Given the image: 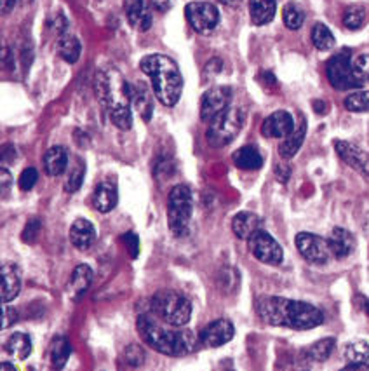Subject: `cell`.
Masks as SVG:
<instances>
[{
    "instance_id": "f35d334b",
    "label": "cell",
    "mask_w": 369,
    "mask_h": 371,
    "mask_svg": "<svg viewBox=\"0 0 369 371\" xmlns=\"http://www.w3.org/2000/svg\"><path fill=\"white\" fill-rule=\"evenodd\" d=\"M37 180H39V173H37L35 168H26L25 171L22 173V176H19V189L25 190V192H28V190H32L33 187H35Z\"/></svg>"
},
{
    "instance_id": "d6a6232c",
    "label": "cell",
    "mask_w": 369,
    "mask_h": 371,
    "mask_svg": "<svg viewBox=\"0 0 369 371\" xmlns=\"http://www.w3.org/2000/svg\"><path fill=\"white\" fill-rule=\"evenodd\" d=\"M334 345H336V340L334 338H323L319 340V342L314 343V345L307 350V354H309V357L312 361L323 363V361H326L327 357L333 354Z\"/></svg>"
},
{
    "instance_id": "60d3db41",
    "label": "cell",
    "mask_w": 369,
    "mask_h": 371,
    "mask_svg": "<svg viewBox=\"0 0 369 371\" xmlns=\"http://www.w3.org/2000/svg\"><path fill=\"white\" fill-rule=\"evenodd\" d=\"M122 241L126 243V248L129 250L131 257L132 258L138 257V253H139V239H138V236H136V234H132V232H128V234H124V236H122Z\"/></svg>"
},
{
    "instance_id": "277c9868",
    "label": "cell",
    "mask_w": 369,
    "mask_h": 371,
    "mask_svg": "<svg viewBox=\"0 0 369 371\" xmlns=\"http://www.w3.org/2000/svg\"><path fill=\"white\" fill-rule=\"evenodd\" d=\"M139 68L148 76L153 94L166 107H174L183 93V77L178 64L164 54H148L139 61Z\"/></svg>"
},
{
    "instance_id": "b9f144b4",
    "label": "cell",
    "mask_w": 369,
    "mask_h": 371,
    "mask_svg": "<svg viewBox=\"0 0 369 371\" xmlns=\"http://www.w3.org/2000/svg\"><path fill=\"white\" fill-rule=\"evenodd\" d=\"M16 321H18V311L6 305L4 316H2V328H9V326H12V322Z\"/></svg>"
},
{
    "instance_id": "5b68a950",
    "label": "cell",
    "mask_w": 369,
    "mask_h": 371,
    "mask_svg": "<svg viewBox=\"0 0 369 371\" xmlns=\"http://www.w3.org/2000/svg\"><path fill=\"white\" fill-rule=\"evenodd\" d=\"M152 311L171 326H184L192 318V304L173 289H160L152 296Z\"/></svg>"
},
{
    "instance_id": "836d02e7",
    "label": "cell",
    "mask_w": 369,
    "mask_h": 371,
    "mask_svg": "<svg viewBox=\"0 0 369 371\" xmlns=\"http://www.w3.org/2000/svg\"><path fill=\"white\" fill-rule=\"evenodd\" d=\"M282 19H284V25L289 30H298L302 28L303 21H305V12L302 11L298 4H288L282 9Z\"/></svg>"
},
{
    "instance_id": "ee69618b",
    "label": "cell",
    "mask_w": 369,
    "mask_h": 371,
    "mask_svg": "<svg viewBox=\"0 0 369 371\" xmlns=\"http://www.w3.org/2000/svg\"><path fill=\"white\" fill-rule=\"evenodd\" d=\"M152 2V8L159 12H166L171 9V4H173V0H150Z\"/></svg>"
},
{
    "instance_id": "cb8c5ba5",
    "label": "cell",
    "mask_w": 369,
    "mask_h": 371,
    "mask_svg": "<svg viewBox=\"0 0 369 371\" xmlns=\"http://www.w3.org/2000/svg\"><path fill=\"white\" fill-rule=\"evenodd\" d=\"M44 168L49 176H60L68 168V152L65 146H53L44 155Z\"/></svg>"
},
{
    "instance_id": "d4e9b609",
    "label": "cell",
    "mask_w": 369,
    "mask_h": 371,
    "mask_svg": "<svg viewBox=\"0 0 369 371\" xmlns=\"http://www.w3.org/2000/svg\"><path fill=\"white\" fill-rule=\"evenodd\" d=\"M132 103H135L136 110L139 112L141 119L148 122L153 115V96L150 93L148 87L145 83H136L132 84Z\"/></svg>"
},
{
    "instance_id": "c3c4849f",
    "label": "cell",
    "mask_w": 369,
    "mask_h": 371,
    "mask_svg": "<svg viewBox=\"0 0 369 371\" xmlns=\"http://www.w3.org/2000/svg\"><path fill=\"white\" fill-rule=\"evenodd\" d=\"M221 2L227 6H232V8H235L237 4H241V0H221Z\"/></svg>"
},
{
    "instance_id": "f6af8a7d",
    "label": "cell",
    "mask_w": 369,
    "mask_h": 371,
    "mask_svg": "<svg viewBox=\"0 0 369 371\" xmlns=\"http://www.w3.org/2000/svg\"><path fill=\"white\" fill-rule=\"evenodd\" d=\"M341 371H369V364L368 363H350Z\"/></svg>"
},
{
    "instance_id": "7bdbcfd3",
    "label": "cell",
    "mask_w": 369,
    "mask_h": 371,
    "mask_svg": "<svg viewBox=\"0 0 369 371\" xmlns=\"http://www.w3.org/2000/svg\"><path fill=\"white\" fill-rule=\"evenodd\" d=\"M0 180H2V193H4V196H8V192H9V189H11V185H12V176H11V173L8 171V169H2V173H0Z\"/></svg>"
},
{
    "instance_id": "484cf974",
    "label": "cell",
    "mask_w": 369,
    "mask_h": 371,
    "mask_svg": "<svg viewBox=\"0 0 369 371\" xmlns=\"http://www.w3.org/2000/svg\"><path fill=\"white\" fill-rule=\"evenodd\" d=\"M305 135H307V122L302 119V122L296 126L295 131H293L288 138H284V141H282L281 146H279V154H281V157L282 159L295 157V155L298 154L300 148H302L303 141H305Z\"/></svg>"
},
{
    "instance_id": "d6986e66",
    "label": "cell",
    "mask_w": 369,
    "mask_h": 371,
    "mask_svg": "<svg viewBox=\"0 0 369 371\" xmlns=\"http://www.w3.org/2000/svg\"><path fill=\"white\" fill-rule=\"evenodd\" d=\"M124 12L128 16L129 25L146 32L152 25V16L146 11L143 0H124Z\"/></svg>"
},
{
    "instance_id": "7c38bea8",
    "label": "cell",
    "mask_w": 369,
    "mask_h": 371,
    "mask_svg": "<svg viewBox=\"0 0 369 371\" xmlns=\"http://www.w3.org/2000/svg\"><path fill=\"white\" fill-rule=\"evenodd\" d=\"M232 103V89L227 86L211 87L203 96L200 103V119L204 122H213L218 115L223 114L230 108Z\"/></svg>"
},
{
    "instance_id": "5bb4252c",
    "label": "cell",
    "mask_w": 369,
    "mask_h": 371,
    "mask_svg": "<svg viewBox=\"0 0 369 371\" xmlns=\"http://www.w3.org/2000/svg\"><path fill=\"white\" fill-rule=\"evenodd\" d=\"M235 335V328L228 319H216L200 331V343L206 347H221L230 342Z\"/></svg>"
},
{
    "instance_id": "e575fe53",
    "label": "cell",
    "mask_w": 369,
    "mask_h": 371,
    "mask_svg": "<svg viewBox=\"0 0 369 371\" xmlns=\"http://www.w3.org/2000/svg\"><path fill=\"white\" fill-rule=\"evenodd\" d=\"M345 108L348 112H355V114L369 112V91H357V93H352L350 96L345 98Z\"/></svg>"
},
{
    "instance_id": "83f0119b",
    "label": "cell",
    "mask_w": 369,
    "mask_h": 371,
    "mask_svg": "<svg viewBox=\"0 0 369 371\" xmlns=\"http://www.w3.org/2000/svg\"><path fill=\"white\" fill-rule=\"evenodd\" d=\"M6 350L18 359H26L32 354V338L26 333H12L6 343Z\"/></svg>"
},
{
    "instance_id": "1f68e13d",
    "label": "cell",
    "mask_w": 369,
    "mask_h": 371,
    "mask_svg": "<svg viewBox=\"0 0 369 371\" xmlns=\"http://www.w3.org/2000/svg\"><path fill=\"white\" fill-rule=\"evenodd\" d=\"M345 357L348 363H368L369 361V343L364 340H355L345 347Z\"/></svg>"
},
{
    "instance_id": "681fc988",
    "label": "cell",
    "mask_w": 369,
    "mask_h": 371,
    "mask_svg": "<svg viewBox=\"0 0 369 371\" xmlns=\"http://www.w3.org/2000/svg\"><path fill=\"white\" fill-rule=\"evenodd\" d=\"M314 107L317 108V112H319V114H324V110H326V108H324V107H326V105L320 103V101H317V103H314Z\"/></svg>"
},
{
    "instance_id": "bcb514c9",
    "label": "cell",
    "mask_w": 369,
    "mask_h": 371,
    "mask_svg": "<svg viewBox=\"0 0 369 371\" xmlns=\"http://www.w3.org/2000/svg\"><path fill=\"white\" fill-rule=\"evenodd\" d=\"M16 2H18V0H2V11H4L6 15H8V12H11L12 9H15Z\"/></svg>"
},
{
    "instance_id": "ffe728a7",
    "label": "cell",
    "mask_w": 369,
    "mask_h": 371,
    "mask_svg": "<svg viewBox=\"0 0 369 371\" xmlns=\"http://www.w3.org/2000/svg\"><path fill=\"white\" fill-rule=\"evenodd\" d=\"M22 291V274L19 268L12 264L2 267V300L6 304L12 302Z\"/></svg>"
},
{
    "instance_id": "2e32d148",
    "label": "cell",
    "mask_w": 369,
    "mask_h": 371,
    "mask_svg": "<svg viewBox=\"0 0 369 371\" xmlns=\"http://www.w3.org/2000/svg\"><path fill=\"white\" fill-rule=\"evenodd\" d=\"M70 241L77 250L85 251L94 244L96 241V230L89 220L78 218L74 221V225L70 229Z\"/></svg>"
},
{
    "instance_id": "44dd1931",
    "label": "cell",
    "mask_w": 369,
    "mask_h": 371,
    "mask_svg": "<svg viewBox=\"0 0 369 371\" xmlns=\"http://www.w3.org/2000/svg\"><path fill=\"white\" fill-rule=\"evenodd\" d=\"M117 189L108 182L100 183L94 190V193H92V206L100 213H110L117 206Z\"/></svg>"
},
{
    "instance_id": "8fae6325",
    "label": "cell",
    "mask_w": 369,
    "mask_h": 371,
    "mask_svg": "<svg viewBox=\"0 0 369 371\" xmlns=\"http://www.w3.org/2000/svg\"><path fill=\"white\" fill-rule=\"evenodd\" d=\"M296 248H298L300 254L314 265L327 264L329 258L333 257L327 239L310 232H300L296 236Z\"/></svg>"
},
{
    "instance_id": "e0dca14e",
    "label": "cell",
    "mask_w": 369,
    "mask_h": 371,
    "mask_svg": "<svg viewBox=\"0 0 369 371\" xmlns=\"http://www.w3.org/2000/svg\"><path fill=\"white\" fill-rule=\"evenodd\" d=\"M327 243H329L331 253H333V257L338 258V260H343V258L350 257L355 250V237L352 236L348 230L341 229V227L333 229Z\"/></svg>"
},
{
    "instance_id": "f1b7e54d",
    "label": "cell",
    "mask_w": 369,
    "mask_h": 371,
    "mask_svg": "<svg viewBox=\"0 0 369 371\" xmlns=\"http://www.w3.org/2000/svg\"><path fill=\"white\" fill-rule=\"evenodd\" d=\"M58 51H60V56L63 58L67 63H75V61L80 58L82 46L75 35L63 33V35H60V40H58Z\"/></svg>"
},
{
    "instance_id": "ba28073f",
    "label": "cell",
    "mask_w": 369,
    "mask_h": 371,
    "mask_svg": "<svg viewBox=\"0 0 369 371\" xmlns=\"http://www.w3.org/2000/svg\"><path fill=\"white\" fill-rule=\"evenodd\" d=\"M326 74L329 84L338 91H348L362 87L354 74V61L350 58V51L343 49L334 54L326 64Z\"/></svg>"
},
{
    "instance_id": "8d00e7d4",
    "label": "cell",
    "mask_w": 369,
    "mask_h": 371,
    "mask_svg": "<svg viewBox=\"0 0 369 371\" xmlns=\"http://www.w3.org/2000/svg\"><path fill=\"white\" fill-rule=\"evenodd\" d=\"M84 176H85L84 162L77 161L75 168H71L70 176H68L67 183H65V189H67V192H70V193L77 192V190L82 187V182H84Z\"/></svg>"
},
{
    "instance_id": "30bf717a",
    "label": "cell",
    "mask_w": 369,
    "mask_h": 371,
    "mask_svg": "<svg viewBox=\"0 0 369 371\" xmlns=\"http://www.w3.org/2000/svg\"><path fill=\"white\" fill-rule=\"evenodd\" d=\"M184 16L189 19L190 26L203 35L213 32L220 23V11L209 2H190L184 8Z\"/></svg>"
},
{
    "instance_id": "7402d4cb",
    "label": "cell",
    "mask_w": 369,
    "mask_h": 371,
    "mask_svg": "<svg viewBox=\"0 0 369 371\" xmlns=\"http://www.w3.org/2000/svg\"><path fill=\"white\" fill-rule=\"evenodd\" d=\"M92 282V270L89 265H78L75 267L74 274H71L70 282H68V295H70L71 300H78L82 298V295H85V291L89 289Z\"/></svg>"
},
{
    "instance_id": "7a4b0ae2",
    "label": "cell",
    "mask_w": 369,
    "mask_h": 371,
    "mask_svg": "<svg viewBox=\"0 0 369 371\" xmlns=\"http://www.w3.org/2000/svg\"><path fill=\"white\" fill-rule=\"evenodd\" d=\"M94 91L98 100L108 112L112 124L122 131H128L132 126L131 101L132 84L122 77L121 71L114 67L100 68L94 77Z\"/></svg>"
},
{
    "instance_id": "74e56055",
    "label": "cell",
    "mask_w": 369,
    "mask_h": 371,
    "mask_svg": "<svg viewBox=\"0 0 369 371\" xmlns=\"http://www.w3.org/2000/svg\"><path fill=\"white\" fill-rule=\"evenodd\" d=\"M354 74L359 83L369 84V54H361L354 60Z\"/></svg>"
},
{
    "instance_id": "6da1fadb",
    "label": "cell",
    "mask_w": 369,
    "mask_h": 371,
    "mask_svg": "<svg viewBox=\"0 0 369 371\" xmlns=\"http://www.w3.org/2000/svg\"><path fill=\"white\" fill-rule=\"evenodd\" d=\"M256 312L263 322L291 329H312L324 322V314L316 305L282 296H263L256 304Z\"/></svg>"
},
{
    "instance_id": "4316f807",
    "label": "cell",
    "mask_w": 369,
    "mask_h": 371,
    "mask_svg": "<svg viewBox=\"0 0 369 371\" xmlns=\"http://www.w3.org/2000/svg\"><path fill=\"white\" fill-rule=\"evenodd\" d=\"M234 162L239 169L244 171H256L263 166V157L256 146H242L234 154Z\"/></svg>"
},
{
    "instance_id": "ac0fdd59",
    "label": "cell",
    "mask_w": 369,
    "mask_h": 371,
    "mask_svg": "<svg viewBox=\"0 0 369 371\" xmlns=\"http://www.w3.org/2000/svg\"><path fill=\"white\" fill-rule=\"evenodd\" d=\"M232 230L239 239L248 241L252 234L261 230V218L249 211H242V213L235 214L234 221H232Z\"/></svg>"
},
{
    "instance_id": "603a6c76",
    "label": "cell",
    "mask_w": 369,
    "mask_h": 371,
    "mask_svg": "<svg viewBox=\"0 0 369 371\" xmlns=\"http://www.w3.org/2000/svg\"><path fill=\"white\" fill-rule=\"evenodd\" d=\"M277 12V0H249V16L252 25L261 26L273 19Z\"/></svg>"
},
{
    "instance_id": "ab89813d",
    "label": "cell",
    "mask_w": 369,
    "mask_h": 371,
    "mask_svg": "<svg viewBox=\"0 0 369 371\" xmlns=\"http://www.w3.org/2000/svg\"><path fill=\"white\" fill-rule=\"evenodd\" d=\"M40 229H42V223H40V220L32 218V220L26 223L25 230H23V241H25V243H33V241L37 239V236H39Z\"/></svg>"
},
{
    "instance_id": "9a60e30c",
    "label": "cell",
    "mask_w": 369,
    "mask_h": 371,
    "mask_svg": "<svg viewBox=\"0 0 369 371\" xmlns=\"http://www.w3.org/2000/svg\"><path fill=\"white\" fill-rule=\"evenodd\" d=\"M293 131H295V119L286 110L273 112L261 124V135L266 138H288Z\"/></svg>"
},
{
    "instance_id": "52a82bcc",
    "label": "cell",
    "mask_w": 369,
    "mask_h": 371,
    "mask_svg": "<svg viewBox=\"0 0 369 371\" xmlns=\"http://www.w3.org/2000/svg\"><path fill=\"white\" fill-rule=\"evenodd\" d=\"M192 218V192L187 185H176L169 193L167 204V223L176 237H183L189 232Z\"/></svg>"
},
{
    "instance_id": "9c48e42d",
    "label": "cell",
    "mask_w": 369,
    "mask_h": 371,
    "mask_svg": "<svg viewBox=\"0 0 369 371\" xmlns=\"http://www.w3.org/2000/svg\"><path fill=\"white\" fill-rule=\"evenodd\" d=\"M248 246L252 257L261 261V264L281 265L282 260H284V251H282L281 244L277 243L265 230H258L256 234H252L248 239Z\"/></svg>"
},
{
    "instance_id": "4dcf8cb0",
    "label": "cell",
    "mask_w": 369,
    "mask_h": 371,
    "mask_svg": "<svg viewBox=\"0 0 369 371\" xmlns=\"http://www.w3.org/2000/svg\"><path fill=\"white\" fill-rule=\"evenodd\" d=\"M312 42L319 51H329L333 49L336 40H334L333 32H331L326 25L317 23V25L312 28Z\"/></svg>"
},
{
    "instance_id": "3957f363",
    "label": "cell",
    "mask_w": 369,
    "mask_h": 371,
    "mask_svg": "<svg viewBox=\"0 0 369 371\" xmlns=\"http://www.w3.org/2000/svg\"><path fill=\"white\" fill-rule=\"evenodd\" d=\"M138 333L152 349L166 356H187L197 347V336L190 329H169L152 314L139 316Z\"/></svg>"
},
{
    "instance_id": "f546056e",
    "label": "cell",
    "mask_w": 369,
    "mask_h": 371,
    "mask_svg": "<svg viewBox=\"0 0 369 371\" xmlns=\"http://www.w3.org/2000/svg\"><path fill=\"white\" fill-rule=\"evenodd\" d=\"M71 356V347L68 343V340L65 336H60L53 342L51 345V363L56 370H61V368L67 364V361L70 359Z\"/></svg>"
},
{
    "instance_id": "f907efd6",
    "label": "cell",
    "mask_w": 369,
    "mask_h": 371,
    "mask_svg": "<svg viewBox=\"0 0 369 371\" xmlns=\"http://www.w3.org/2000/svg\"><path fill=\"white\" fill-rule=\"evenodd\" d=\"M364 311H366V314L369 316V300L364 302Z\"/></svg>"
},
{
    "instance_id": "4fadbf2b",
    "label": "cell",
    "mask_w": 369,
    "mask_h": 371,
    "mask_svg": "<svg viewBox=\"0 0 369 371\" xmlns=\"http://www.w3.org/2000/svg\"><path fill=\"white\" fill-rule=\"evenodd\" d=\"M334 148H336V154L340 155L350 168H354L355 171H359L369 180V152L362 150V148H359L354 143L343 141V139H336V141H334Z\"/></svg>"
},
{
    "instance_id": "7dc6e473",
    "label": "cell",
    "mask_w": 369,
    "mask_h": 371,
    "mask_svg": "<svg viewBox=\"0 0 369 371\" xmlns=\"http://www.w3.org/2000/svg\"><path fill=\"white\" fill-rule=\"evenodd\" d=\"M0 371H18V368H16L15 364H11V363H2Z\"/></svg>"
},
{
    "instance_id": "8992f818",
    "label": "cell",
    "mask_w": 369,
    "mask_h": 371,
    "mask_svg": "<svg viewBox=\"0 0 369 371\" xmlns=\"http://www.w3.org/2000/svg\"><path fill=\"white\" fill-rule=\"evenodd\" d=\"M246 122V112L239 107H230L225 110L223 114L218 115L213 122H209V129H207L206 136L209 145L216 146H227L234 141L242 131Z\"/></svg>"
},
{
    "instance_id": "d590c367",
    "label": "cell",
    "mask_w": 369,
    "mask_h": 371,
    "mask_svg": "<svg viewBox=\"0 0 369 371\" xmlns=\"http://www.w3.org/2000/svg\"><path fill=\"white\" fill-rule=\"evenodd\" d=\"M366 21V9L362 6H350L343 12V25L350 30H359Z\"/></svg>"
}]
</instances>
